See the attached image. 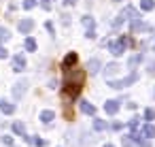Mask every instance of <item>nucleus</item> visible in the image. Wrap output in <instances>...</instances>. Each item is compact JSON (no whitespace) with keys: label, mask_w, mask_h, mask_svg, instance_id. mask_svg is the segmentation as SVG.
I'll list each match as a JSON object with an SVG mask.
<instances>
[{"label":"nucleus","mask_w":155,"mask_h":147,"mask_svg":"<svg viewBox=\"0 0 155 147\" xmlns=\"http://www.w3.org/2000/svg\"><path fill=\"white\" fill-rule=\"evenodd\" d=\"M136 81H138V73L132 70V73H130L127 77H123V79H108L106 85L113 87V90H123V87H127V85H132V83H136Z\"/></svg>","instance_id":"f257e3e1"},{"label":"nucleus","mask_w":155,"mask_h":147,"mask_svg":"<svg viewBox=\"0 0 155 147\" xmlns=\"http://www.w3.org/2000/svg\"><path fill=\"white\" fill-rule=\"evenodd\" d=\"M125 49H127V39H125V36H119V39H115L113 43H108V51H110L115 58L123 56Z\"/></svg>","instance_id":"f03ea898"},{"label":"nucleus","mask_w":155,"mask_h":147,"mask_svg":"<svg viewBox=\"0 0 155 147\" xmlns=\"http://www.w3.org/2000/svg\"><path fill=\"white\" fill-rule=\"evenodd\" d=\"M26 92H28V81H26V79H21V81H17V83L13 85V98H15V100H21V98L26 96Z\"/></svg>","instance_id":"7ed1b4c3"},{"label":"nucleus","mask_w":155,"mask_h":147,"mask_svg":"<svg viewBox=\"0 0 155 147\" xmlns=\"http://www.w3.org/2000/svg\"><path fill=\"white\" fill-rule=\"evenodd\" d=\"M130 26H132V30H134V32H138V30H142V32H149V30H151V26H149L147 22H142L138 15H134V17L130 19Z\"/></svg>","instance_id":"20e7f679"},{"label":"nucleus","mask_w":155,"mask_h":147,"mask_svg":"<svg viewBox=\"0 0 155 147\" xmlns=\"http://www.w3.org/2000/svg\"><path fill=\"white\" fill-rule=\"evenodd\" d=\"M26 68V56L24 53H17L15 58H13V70L15 73H21Z\"/></svg>","instance_id":"39448f33"},{"label":"nucleus","mask_w":155,"mask_h":147,"mask_svg":"<svg viewBox=\"0 0 155 147\" xmlns=\"http://www.w3.org/2000/svg\"><path fill=\"white\" fill-rule=\"evenodd\" d=\"M15 104L13 102H9V100H5V98H0V113H5V115H13L15 113Z\"/></svg>","instance_id":"423d86ee"},{"label":"nucleus","mask_w":155,"mask_h":147,"mask_svg":"<svg viewBox=\"0 0 155 147\" xmlns=\"http://www.w3.org/2000/svg\"><path fill=\"white\" fill-rule=\"evenodd\" d=\"M17 28H19V32H21V34H28V32H32L34 22H32L30 17H26V19H21V22L17 24Z\"/></svg>","instance_id":"0eeeda50"},{"label":"nucleus","mask_w":155,"mask_h":147,"mask_svg":"<svg viewBox=\"0 0 155 147\" xmlns=\"http://www.w3.org/2000/svg\"><path fill=\"white\" fill-rule=\"evenodd\" d=\"M100 68H102V62H100L98 58H91V60L87 62V70H89V75H98Z\"/></svg>","instance_id":"6e6552de"},{"label":"nucleus","mask_w":155,"mask_h":147,"mask_svg":"<svg viewBox=\"0 0 155 147\" xmlns=\"http://www.w3.org/2000/svg\"><path fill=\"white\" fill-rule=\"evenodd\" d=\"M140 134H142V138H155V126H153L151 121H147V124L142 126Z\"/></svg>","instance_id":"1a4fd4ad"},{"label":"nucleus","mask_w":155,"mask_h":147,"mask_svg":"<svg viewBox=\"0 0 155 147\" xmlns=\"http://www.w3.org/2000/svg\"><path fill=\"white\" fill-rule=\"evenodd\" d=\"M104 111H106L108 115H115V113L119 111V102H117V100H106V102H104Z\"/></svg>","instance_id":"9d476101"},{"label":"nucleus","mask_w":155,"mask_h":147,"mask_svg":"<svg viewBox=\"0 0 155 147\" xmlns=\"http://www.w3.org/2000/svg\"><path fill=\"white\" fill-rule=\"evenodd\" d=\"M53 119H55V113H53V111H49V109L41 111V121H43L45 126H49V124H51Z\"/></svg>","instance_id":"9b49d317"},{"label":"nucleus","mask_w":155,"mask_h":147,"mask_svg":"<svg viewBox=\"0 0 155 147\" xmlns=\"http://www.w3.org/2000/svg\"><path fill=\"white\" fill-rule=\"evenodd\" d=\"M13 132H15V134H19L21 138H28V134H26V126H24V121H13Z\"/></svg>","instance_id":"f8f14e48"},{"label":"nucleus","mask_w":155,"mask_h":147,"mask_svg":"<svg viewBox=\"0 0 155 147\" xmlns=\"http://www.w3.org/2000/svg\"><path fill=\"white\" fill-rule=\"evenodd\" d=\"M79 104H81V111H83V113H87V115H94V113H96V107H94L91 102H87V100H81Z\"/></svg>","instance_id":"ddd939ff"},{"label":"nucleus","mask_w":155,"mask_h":147,"mask_svg":"<svg viewBox=\"0 0 155 147\" xmlns=\"http://www.w3.org/2000/svg\"><path fill=\"white\" fill-rule=\"evenodd\" d=\"M119 70H121V68H119V64H115V62H113V64H106L104 75H106V77H113V75H117Z\"/></svg>","instance_id":"4468645a"},{"label":"nucleus","mask_w":155,"mask_h":147,"mask_svg":"<svg viewBox=\"0 0 155 147\" xmlns=\"http://www.w3.org/2000/svg\"><path fill=\"white\" fill-rule=\"evenodd\" d=\"M119 15H121V17H123V19L127 22V17L132 19V17H134V15H138V13H136V9H134V7H125V9H123V11H121Z\"/></svg>","instance_id":"2eb2a0df"},{"label":"nucleus","mask_w":155,"mask_h":147,"mask_svg":"<svg viewBox=\"0 0 155 147\" xmlns=\"http://www.w3.org/2000/svg\"><path fill=\"white\" fill-rule=\"evenodd\" d=\"M142 60H144V58H142V53H136V56H132V58H130L127 66H130V68H136V66H138V64H140Z\"/></svg>","instance_id":"dca6fc26"},{"label":"nucleus","mask_w":155,"mask_h":147,"mask_svg":"<svg viewBox=\"0 0 155 147\" xmlns=\"http://www.w3.org/2000/svg\"><path fill=\"white\" fill-rule=\"evenodd\" d=\"M81 22H83V26H85L87 30H94V28H96V22H94V17H91V15H85Z\"/></svg>","instance_id":"f3484780"},{"label":"nucleus","mask_w":155,"mask_h":147,"mask_svg":"<svg viewBox=\"0 0 155 147\" xmlns=\"http://www.w3.org/2000/svg\"><path fill=\"white\" fill-rule=\"evenodd\" d=\"M106 128H108V121H104V119H94V130L102 132V130H106Z\"/></svg>","instance_id":"a211bd4d"},{"label":"nucleus","mask_w":155,"mask_h":147,"mask_svg":"<svg viewBox=\"0 0 155 147\" xmlns=\"http://www.w3.org/2000/svg\"><path fill=\"white\" fill-rule=\"evenodd\" d=\"M140 9L142 11H153L155 9V0H140Z\"/></svg>","instance_id":"6ab92c4d"},{"label":"nucleus","mask_w":155,"mask_h":147,"mask_svg":"<svg viewBox=\"0 0 155 147\" xmlns=\"http://www.w3.org/2000/svg\"><path fill=\"white\" fill-rule=\"evenodd\" d=\"M24 47H26V51H36V41L32 36H28L26 43H24Z\"/></svg>","instance_id":"aec40b11"},{"label":"nucleus","mask_w":155,"mask_h":147,"mask_svg":"<svg viewBox=\"0 0 155 147\" xmlns=\"http://www.w3.org/2000/svg\"><path fill=\"white\" fill-rule=\"evenodd\" d=\"M26 141H30V143H32V145H36V147H45V145H47V141H45V138H41V136H32V138L28 136Z\"/></svg>","instance_id":"412c9836"},{"label":"nucleus","mask_w":155,"mask_h":147,"mask_svg":"<svg viewBox=\"0 0 155 147\" xmlns=\"http://www.w3.org/2000/svg\"><path fill=\"white\" fill-rule=\"evenodd\" d=\"M0 143L7 145V147H13V136L11 134H2V136H0Z\"/></svg>","instance_id":"4be33fe9"},{"label":"nucleus","mask_w":155,"mask_h":147,"mask_svg":"<svg viewBox=\"0 0 155 147\" xmlns=\"http://www.w3.org/2000/svg\"><path fill=\"white\" fill-rule=\"evenodd\" d=\"M144 119H147V121H153V119H155V109H151V107L144 109Z\"/></svg>","instance_id":"5701e85b"},{"label":"nucleus","mask_w":155,"mask_h":147,"mask_svg":"<svg viewBox=\"0 0 155 147\" xmlns=\"http://www.w3.org/2000/svg\"><path fill=\"white\" fill-rule=\"evenodd\" d=\"M9 36H11V32H9L7 28H2V26H0V43H5Z\"/></svg>","instance_id":"b1692460"},{"label":"nucleus","mask_w":155,"mask_h":147,"mask_svg":"<svg viewBox=\"0 0 155 147\" xmlns=\"http://www.w3.org/2000/svg\"><path fill=\"white\" fill-rule=\"evenodd\" d=\"M74 62H77V53H68L66 60H64V66H70V64H74Z\"/></svg>","instance_id":"393cba45"},{"label":"nucleus","mask_w":155,"mask_h":147,"mask_svg":"<svg viewBox=\"0 0 155 147\" xmlns=\"http://www.w3.org/2000/svg\"><path fill=\"white\" fill-rule=\"evenodd\" d=\"M34 7H36V0H24V9L30 11V9H34Z\"/></svg>","instance_id":"a878e982"},{"label":"nucleus","mask_w":155,"mask_h":147,"mask_svg":"<svg viewBox=\"0 0 155 147\" xmlns=\"http://www.w3.org/2000/svg\"><path fill=\"white\" fill-rule=\"evenodd\" d=\"M62 5H64V7H74L77 0H62Z\"/></svg>","instance_id":"bb28decb"},{"label":"nucleus","mask_w":155,"mask_h":147,"mask_svg":"<svg viewBox=\"0 0 155 147\" xmlns=\"http://www.w3.org/2000/svg\"><path fill=\"white\" fill-rule=\"evenodd\" d=\"M121 143H123V147H130V145H132V138H130V136H123Z\"/></svg>","instance_id":"cd10ccee"},{"label":"nucleus","mask_w":155,"mask_h":147,"mask_svg":"<svg viewBox=\"0 0 155 147\" xmlns=\"http://www.w3.org/2000/svg\"><path fill=\"white\" fill-rule=\"evenodd\" d=\"M7 56H9V51H7V49H5V47H0V60H5V58H7Z\"/></svg>","instance_id":"c85d7f7f"},{"label":"nucleus","mask_w":155,"mask_h":147,"mask_svg":"<svg viewBox=\"0 0 155 147\" xmlns=\"http://www.w3.org/2000/svg\"><path fill=\"white\" fill-rule=\"evenodd\" d=\"M41 5H43V9H51V0H41Z\"/></svg>","instance_id":"c756f323"},{"label":"nucleus","mask_w":155,"mask_h":147,"mask_svg":"<svg viewBox=\"0 0 155 147\" xmlns=\"http://www.w3.org/2000/svg\"><path fill=\"white\" fill-rule=\"evenodd\" d=\"M149 73H151V75H155V62H151V64H149Z\"/></svg>","instance_id":"7c9ffc66"},{"label":"nucleus","mask_w":155,"mask_h":147,"mask_svg":"<svg viewBox=\"0 0 155 147\" xmlns=\"http://www.w3.org/2000/svg\"><path fill=\"white\" fill-rule=\"evenodd\" d=\"M110 128H113V130H121V124H119V121H115V124H113Z\"/></svg>","instance_id":"2f4dec72"},{"label":"nucleus","mask_w":155,"mask_h":147,"mask_svg":"<svg viewBox=\"0 0 155 147\" xmlns=\"http://www.w3.org/2000/svg\"><path fill=\"white\" fill-rule=\"evenodd\" d=\"M104 147H115V145H110V143H106V145H104Z\"/></svg>","instance_id":"473e14b6"},{"label":"nucleus","mask_w":155,"mask_h":147,"mask_svg":"<svg viewBox=\"0 0 155 147\" xmlns=\"http://www.w3.org/2000/svg\"><path fill=\"white\" fill-rule=\"evenodd\" d=\"M113 2H123V0H113Z\"/></svg>","instance_id":"72a5a7b5"},{"label":"nucleus","mask_w":155,"mask_h":147,"mask_svg":"<svg viewBox=\"0 0 155 147\" xmlns=\"http://www.w3.org/2000/svg\"><path fill=\"white\" fill-rule=\"evenodd\" d=\"M153 96H155V90H153Z\"/></svg>","instance_id":"f704fd0d"},{"label":"nucleus","mask_w":155,"mask_h":147,"mask_svg":"<svg viewBox=\"0 0 155 147\" xmlns=\"http://www.w3.org/2000/svg\"><path fill=\"white\" fill-rule=\"evenodd\" d=\"M153 49H155V43H153Z\"/></svg>","instance_id":"c9c22d12"}]
</instances>
